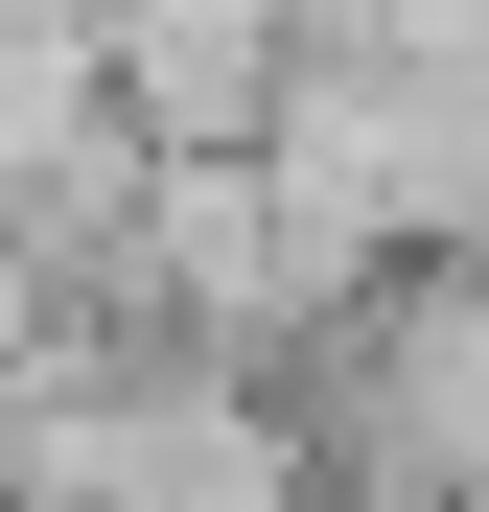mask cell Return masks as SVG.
<instances>
[{
    "mask_svg": "<svg viewBox=\"0 0 489 512\" xmlns=\"http://www.w3.org/2000/svg\"><path fill=\"white\" fill-rule=\"evenodd\" d=\"M280 396H303L326 512H489V256H420V280H373V303L326 326Z\"/></svg>",
    "mask_w": 489,
    "mask_h": 512,
    "instance_id": "1",
    "label": "cell"
}]
</instances>
